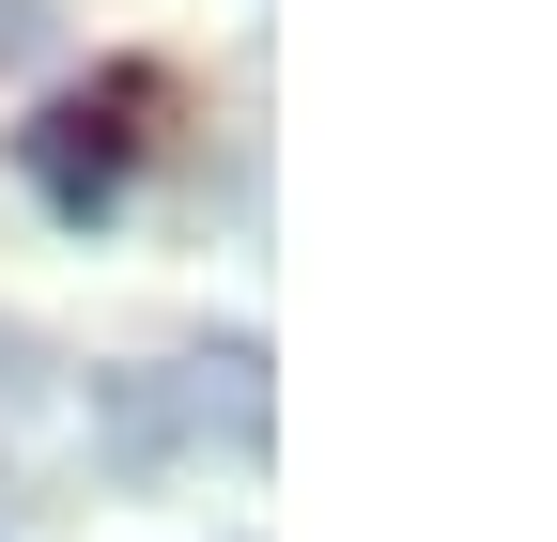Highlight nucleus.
Wrapping results in <instances>:
<instances>
[{
	"instance_id": "f03ea898",
	"label": "nucleus",
	"mask_w": 557,
	"mask_h": 542,
	"mask_svg": "<svg viewBox=\"0 0 557 542\" xmlns=\"http://www.w3.org/2000/svg\"><path fill=\"white\" fill-rule=\"evenodd\" d=\"M32 32H47V0H0V62H16V47H32Z\"/></svg>"
},
{
	"instance_id": "f257e3e1",
	"label": "nucleus",
	"mask_w": 557,
	"mask_h": 542,
	"mask_svg": "<svg viewBox=\"0 0 557 542\" xmlns=\"http://www.w3.org/2000/svg\"><path fill=\"white\" fill-rule=\"evenodd\" d=\"M139 109H156V78L109 62V78L47 94V109L16 124V171H32V201H47L62 233H109V218H124V186H139Z\"/></svg>"
}]
</instances>
